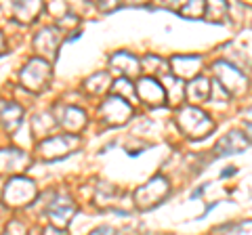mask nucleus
Wrapping results in <instances>:
<instances>
[]
</instances>
